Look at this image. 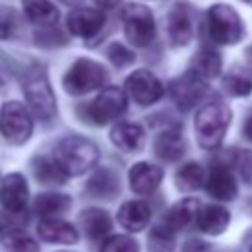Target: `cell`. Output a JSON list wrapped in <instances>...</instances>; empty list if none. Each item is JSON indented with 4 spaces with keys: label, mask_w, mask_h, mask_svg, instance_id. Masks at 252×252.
<instances>
[{
    "label": "cell",
    "mask_w": 252,
    "mask_h": 252,
    "mask_svg": "<svg viewBox=\"0 0 252 252\" xmlns=\"http://www.w3.org/2000/svg\"><path fill=\"white\" fill-rule=\"evenodd\" d=\"M228 124H230V108L222 100L205 104L195 116V134L199 146L205 150L219 148Z\"/></svg>",
    "instance_id": "6da1fadb"
},
{
    "label": "cell",
    "mask_w": 252,
    "mask_h": 252,
    "mask_svg": "<svg viewBox=\"0 0 252 252\" xmlns=\"http://www.w3.org/2000/svg\"><path fill=\"white\" fill-rule=\"evenodd\" d=\"M53 158L61 163V167L67 171V175H81L98 161V148L81 136H67L63 138L57 148Z\"/></svg>",
    "instance_id": "7a4b0ae2"
},
{
    "label": "cell",
    "mask_w": 252,
    "mask_h": 252,
    "mask_svg": "<svg viewBox=\"0 0 252 252\" xmlns=\"http://www.w3.org/2000/svg\"><path fill=\"white\" fill-rule=\"evenodd\" d=\"M22 89H24L30 110L39 120H51L55 116V110H57L55 94H53L51 85H49V81L41 69L28 73L24 83H22Z\"/></svg>",
    "instance_id": "3957f363"
},
{
    "label": "cell",
    "mask_w": 252,
    "mask_h": 252,
    "mask_svg": "<svg viewBox=\"0 0 252 252\" xmlns=\"http://www.w3.org/2000/svg\"><path fill=\"white\" fill-rule=\"evenodd\" d=\"M126 104H128V98L120 87H106L91 102L81 106V112H83V118L93 124H106L118 118L126 110Z\"/></svg>",
    "instance_id": "277c9868"
},
{
    "label": "cell",
    "mask_w": 252,
    "mask_h": 252,
    "mask_svg": "<svg viewBox=\"0 0 252 252\" xmlns=\"http://www.w3.org/2000/svg\"><path fill=\"white\" fill-rule=\"evenodd\" d=\"M209 20V32L213 41L222 43V45H232L238 43L244 35V26L236 10L228 4H215L209 8L207 14Z\"/></svg>",
    "instance_id": "5b68a950"
},
{
    "label": "cell",
    "mask_w": 252,
    "mask_h": 252,
    "mask_svg": "<svg viewBox=\"0 0 252 252\" xmlns=\"http://www.w3.org/2000/svg\"><path fill=\"white\" fill-rule=\"evenodd\" d=\"M108 75L104 67L93 59H77L63 77V87L71 94H85L94 89H100L106 83Z\"/></svg>",
    "instance_id": "8992f818"
},
{
    "label": "cell",
    "mask_w": 252,
    "mask_h": 252,
    "mask_svg": "<svg viewBox=\"0 0 252 252\" xmlns=\"http://www.w3.org/2000/svg\"><path fill=\"white\" fill-rule=\"evenodd\" d=\"M33 120L28 110L18 100H8L0 106V134L10 144H24L32 136Z\"/></svg>",
    "instance_id": "52a82bcc"
},
{
    "label": "cell",
    "mask_w": 252,
    "mask_h": 252,
    "mask_svg": "<svg viewBox=\"0 0 252 252\" xmlns=\"http://www.w3.org/2000/svg\"><path fill=\"white\" fill-rule=\"evenodd\" d=\"M120 16L124 22V33L132 45L146 47L152 43L156 35V24L150 8L144 4H126Z\"/></svg>",
    "instance_id": "ba28073f"
},
{
    "label": "cell",
    "mask_w": 252,
    "mask_h": 252,
    "mask_svg": "<svg viewBox=\"0 0 252 252\" xmlns=\"http://www.w3.org/2000/svg\"><path fill=\"white\" fill-rule=\"evenodd\" d=\"M205 93H207V79H203L193 69L185 71L183 75H179L169 83V94L177 104V108L183 112L191 110L205 96Z\"/></svg>",
    "instance_id": "9c48e42d"
},
{
    "label": "cell",
    "mask_w": 252,
    "mask_h": 252,
    "mask_svg": "<svg viewBox=\"0 0 252 252\" xmlns=\"http://www.w3.org/2000/svg\"><path fill=\"white\" fill-rule=\"evenodd\" d=\"M126 93L140 106H150L163 96V85L152 71L138 69L126 79Z\"/></svg>",
    "instance_id": "30bf717a"
},
{
    "label": "cell",
    "mask_w": 252,
    "mask_h": 252,
    "mask_svg": "<svg viewBox=\"0 0 252 252\" xmlns=\"http://www.w3.org/2000/svg\"><path fill=\"white\" fill-rule=\"evenodd\" d=\"M104 26V14L96 8H75L67 16V28L77 37H93Z\"/></svg>",
    "instance_id": "8fae6325"
},
{
    "label": "cell",
    "mask_w": 252,
    "mask_h": 252,
    "mask_svg": "<svg viewBox=\"0 0 252 252\" xmlns=\"http://www.w3.org/2000/svg\"><path fill=\"white\" fill-rule=\"evenodd\" d=\"M0 203L8 213H22L28 203V183L24 175L10 173L0 183Z\"/></svg>",
    "instance_id": "7c38bea8"
},
{
    "label": "cell",
    "mask_w": 252,
    "mask_h": 252,
    "mask_svg": "<svg viewBox=\"0 0 252 252\" xmlns=\"http://www.w3.org/2000/svg\"><path fill=\"white\" fill-rule=\"evenodd\" d=\"M163 177V169L159 165H154L150 161H138L132 165V169L128 171V179H130V189L138 195H148L152 193L159 181Z\"/></svg>",
    "instance_id": "4fadbf2b"
},
{
    "label": "cell",
    "mask_w": 252,
    "mask_h": 252,
    "mask_svg": "<svg viewBox=\"0 0 252 252\" xmlns=\"http://www.w3.org/2000/svg\"><path fill=\"white\" fill-rule=\"evenodd\" d=\"M205 187H207V193L219 201H232L238 193V185L234 181V175L224 165L213 167L209 179L205 181Z\"/></svg>",
    "instance_id": "5bb4252c"
},
{
    "label": "cell",
    "mask_w": 252,
    "mask_h": 252,
    "mask_svg": "<svg viewBox=\"0 0 252 252\" xmlns=\"http://www.w3.org/2000/svg\"><path fill=\"white\" fill-rule=\"evenodd\" d=\"M37 234L45 242H59V244H75L79 240V232L73 224L53 217V219H41L37 224Z\"/></svg>",
    "instance_id": "9a60e30c"
},
{
    "label": "cell",
    "mask_w": 252,
    "mask_h": 252,
    "mask_svg": "<svg viewBox=\"0 0 252 252\" xmlns=\"http://www.w3.org/2000/svg\"><path fill=\"white\" fill-rule=\"evenodd\" d=\"M154 152L163 161H177L185 152V140L179 128H167L154 140Z\"/></svg>",
    "instance_id": "2e32d148"
},
{
    "label": "cell",
    "mask_w": 252,
    "mask_h": 252,
    "mask_svg": "<svg viewBox=\"0 0 252 252\" xmlns=\"http://www.w3.org/2000/svg\"><path fill=\"white\" fill-rule=\"evenodd\" d=\"M201 211V205L197 199L193 197H187V199H181L179 203H175L167 215L163 217V224L167 228H171L173 232L177 230H183L185 226H189L193 220H197V215Z\"/></svg>",
    "instance_id": "e0dca14e"
},
{
    "label": "cell",
    "mask_w": 252,
    "mask_h": 252,
    "mask_svg": "<svg viewBox=\"0 0 252 252\" xmlns=\"http://www.w3.org/2000/svg\"><path fill=\"white\" fill-rule=\"evenodd\" d=\"M193 26L189 18V10L181 4L173 6V10L167 16V35L173 45H185L191 39Z\"/></svg>",
    "instance_id": "ac0fdd59"
},
{
    "label": "cell",
    "mask_w": 252,
    "mask_h": 252,
    "mask_svg": "<svg viewBox=\"0 0 252 252\" xmlns=\"http://www.w3.org/2000/svg\"><path fill=\"white\" fill-rule=\"evenodd\" d=\"M150 217L152 211L144 201H126L118 211V222L130 232L144 230L150 222Z\"/></svg>",
    "instance_id": "d6986e66"
},
{
    "label": "cell",
    "mask_w": 252,
    "mask_h": 252,
    "mask_svg": "<svg viewBox=\"0 0 252 252\" xmlns=\"http://www.w3.org/2000/svg\"><path fill=\"white\" fill-rule=\"evenodd\" d=\"M144 130L136 122H120L110 132L112 144L124 152H138L144 146Z\"/></svg>",
    "instance_id": "ffe728a7"
},
{
    "label": "cell",
    "mask_w": 252,
    "mask_h": 252,
    "mask_svg": "<svg viewBox=\"0 0 252 252\" xmlns=\"http://www.w3.org/2000/svg\"><path fill=\"white\" fill-rule=\"evenodd\" d=\"M197 228L205 234H220L230 222V213L220 205H207L197 215Z\"/></svg>",
    "instance_id": "44dd1931"
},
{
    "label": "cell",
    "mask_w": 252,
    "mask_h": 252,
    "mask_svg": "<svg viewBox=\"0 0 252 252\" xmlns=\"http://www.w3.org/2000/svg\"><path fill=\"white\" fill-rule=\"evenodd\" d=\"M26 18L35 26H53L59 18V12L51 0H22Z\"/></svg>",
    "instance_id": "7402d4cb"
},
{
    "label": "cell",
    "mask_w": 252,
    "mask_h": 252,
    "mask_svg": "<svg viewBox=\"0 0 252 252\" xmlns=\"http://www.w3.org/2000/svg\"><path fill=\"white\" fill-rule=\"evenodd\" d=\"M120 185H118V177L114 175V171L110 169H98L87 183V191L93 197H100V199H112L118 193Z\"/></svg>",
    "instance_id": "603a6c76"
},
{
    "label": "cell",
    "mask_w": 252,
    "mask_h": 252,
    "mask_svg": "<svg viewBox=\"0 0 252 252\" xmlns=\"http://www.w3.org/2000/svg\"><path fill=\"white\" fill-rule=\"evenodd\" d=\"M81 224L85 228V234L93 240H98L108 234L110 230V217L102 209H87L81 215Z\"/></svg>",
    "instance_id": "cb8c5ba5"
},
{
    "label": "cell",
    "mask_w": 252,
    "mask_h": 252,
    "mask_svg": "<svg viewBox=\"0 0 252 252\" xmlns=\"http://www.w3.org/2000/svg\"><path fill=\"white\" fill-rule=\"evenodd\" d=\"M220 67H222V61H220V55L217 51H213L211 47H203L195 53L193 61H191V69L195 73H199L203 79H213L220 73Z\"/></svg>",
    "instance_id": "d4e9b609"
},
{
    "label": "cell",
    "mask_w": 252,
    "mask_h": 252,
    "mask_svg": "<svg viewBox=\"0 0 252 252\" xmlns=\"http://www.w3.org/2000/svg\"><path fill=\"white\" fill-rule=\"evenodd\" d=\"M33 173L41 183H47V185H61L69 177L55 158H39L33 165Z\"/></svg>",
    "instance_id": "484cf974"
},
{
    "label": "cell",
    "mask_w": 252,
    "mask_h": 252,
    "mask_svg": "<svg viewBox=\"0 0 252 252\" xmlns=\"http://www.w3.org/2000/svg\"><path fill=\"white\" fill-rule=\"evenodd\" d=\"M71 207V197L63 193H43L35 199V211L43 219H53Z\"/></svg>",
    "instance_id": "4316f807"
},
{
    "label": "cell",
    "mask_w": 252,
    "mask_h": 252,
    "mask_svg": "<svg viewBox=\"0 0 252 252\" xmlns=\"http://www.w3.org/2000/svg\"><path fill=\"white\" fill-rule=\"evenodd\" d=\"M203 181H205V171L201 163H195V161L181 165L175 173V185L181 191H195L203 185Z\"/></svg>",
    "instance_id": "83f0119b"
},
{
    "label": "cell",
    "mask_w": 252,
    "mask_h": 252,
    "mask_svg": "<svg viewBox=\"0 0 252 252\" xmlns=\"http://www.w3.org/2000/svg\"><path fill=\"white\" fill-rule=\"evenodd\" d=\"M148 248L150 252H171L175 248V232L161 222L159 226L152 228L148 236Z\"/></svg>",
    "instance_id": "f1b7e54d"
},
{
    "label": "cell",
    "mask_w": 252,
    "mask_h": 252,
    "mask_svg": "<svg viewBox=\"0 0 252 252\" xmlns=\"http://www.w3.org/2000/svg\"><path fill=\"white\" fill-rule=\"evenodd\" d=\"M100 252H140V246L132 236L114 234L100 244Z\"/></svg>",
    "instance_id": "f546056e"
},
{
    "label": "cell",
    "mask_w": 252,
    "mask_h": 252,
    "mask_svg": "<svg viewBox=\"0 0 252 252\" xmlns=\"http://www.w3.org/2000/svg\"><path fill=\"white\" fill-rule=\"evenodd\" d=\"M222 85L234 96H246L252 91V79L246 75H240V73H230L228 77H224Z\"/></svg>",
    "instance_id": "4dcf8cb0"
},
{
    "label": "cell",
    "mask_w": 252,
    "mask_h": 252,
    "mask_svg": "<svg viewBox=\"0 0 252 252\" xmlns=\"http://www.w3.org/2000/svg\"><path fill=\"white\" fill-rule=\"evenodd\" d=\"M18 14L12 8L2 6L0 8V39H12L18 30Z\"/></svg>",
    "instance_id": "1f68e13d"
},
{
    "label": "cell",
    "mask_w": 252,
    "mask_h": 252,
    "mask_svg": "<svg viewBox=\"0 0 252 252\" xmlns=\"http://www.w3.org/2000/svg\"><path fill=\"white\" fill-rule=\"evenodd\" d=\"M6 248L10 252H39V246L35 244V240H32L28 234L24 232H14L6 238Z\"/></svg>",
    "instance_id": "d6a6232c"
},
{
    "label": "cell",
    "mask_w": 252,
    "mask_h": 252,
    "mask_svg": "<svg viewBox=\"0 0 252 252\" xmlns=\"http://www.w3.org/2000/svg\"><path fill=\"white\" fill-rule=\"evenodd\" d=\"M106 55L116 67H124V65H130L134 61V53L130 49H126L122 43H110L106 49Z\"/></svg>",
    "instance_id": "836d02e7"
},
{
    "label": "cell",
    "mask_w": 252,
    "mask_h": 252,
    "mask_svg": "<svg viewBox=\"0 0 252 252\" xmlns=\"http://www.w3.org/2000/svg\"><path fill=\"white\" fill-rule=\"evenodd\" d=\"M236 165L240 169V175L252 183V152H242L238 158H236Z\"/></svg>",
    "instance_id": "e575fe53"
},
{
    "label": "cell",
    "mask_w": 252,
    "mask_h": 252,
    "mask_svg": "<svg viewBox=\"0 0 252 252\" xmlns=\"http://www.w3.org/2000/svg\"><path fill=\"white\" fill-rule=\"evenodd\" d=\"M242 134L248 142H252V112L248 114V118L244 120V126H242Z\"/></svg>",
    "instance_id": "d590c367"
},
{
    "label": "cell",
    "mask_w": 252,
    "mask_h": 252,
    "mask_svg": "<svg viewBox=\"0 0 252 252\" xmlns=\"http://www.w3.org/2000/svg\"><path fill=\"white\" fill-rule=\"evenodd\" d=\"M94 2H96L100 8H114L120 0H94Z\"/></svg>",
    "instance_id": "8d00e7d4"
},
{
    "label": "cell",
    "mask_w": 252,
    "mask_h": 252,
    "mask_svg": "<svg viewBox=\"0 0 252 252\" xmlns=\"http://www.w3.org/2000/svg\"><path fill=\"white\" fill-rule=\"evenodd\" d=\"M59 2H63V4H67V6H77L81 0H59Z\"/></svg>",
    "instance_id": "74e56055"
},
{
    "label": "cell",
    "mask_w": 252,
    "mask_h": 252,
    "mask_svg": "<svg viewBox=\"0 0 252 252\" xmlns=\"http://www.w3.org/2000/svg\"><path fill=\"white\" fill-rule=\"evenodd\" d=\"M246 59H248V61L252 63V45H250V47L246 49Z\"/></svg>",
    "instance_id": "f35d334b"
},
{
    "label": "cell",
    "mask_w": 252,
    "mask_h": 252,
    "mask_svg": "<svg viewBox=\"0 0 252 252\" xmlns=\"http://www.w3.org/2000/svg\"><path fill=\"white\" fill-rule=\"evenodd\" d=\"M248 211H250V213H252V199H250V201H248Z\"/></svg>",
    "instance_id": "ab89813d"
},
{
    "label": "cell",
    "mask_w": 252,
    "mask_h": 252,
    "mask_svg": "<svg viewBox=\"0 0 252 252\" xmlns=\"http://www.w3.org/2000/svg\"><path fill=\"white\" fill-rule=\"evenodd\" d=\"M244 2H246V4H250V6H252V0H244Z\"/></svg>",
    "instance_id": "60d3db41"
},
{
    "label": "cell",
    "mask_w": 252,
    "mask_h": 252,
    "mask_svg": "<svg viewBox=\"0 0 252 252\" xmlns=\"http://www.w3.org/2000/svg\"><path fill=\"white\" fill-rule=\"evenodd\" d=\"M248 252H252V244H250V248H248Z\"/></svg>",
    "instance_id": "b9f144b4"
},
{
    "label": "cell",
    "mask_w": 252,
    "mask_h": 252,
    "mask_svg": "<svg viewBox=\"0 0 252 252\" xmlns=\"http://www.w3.org/2000/svg\"><path fill=\"white\" fill-rule=\"evenodd\" d=\"M61 252H65V250H61Z\"/></svg>",
    "instance_id": "7bdbcfd3"
}]
</instances>
